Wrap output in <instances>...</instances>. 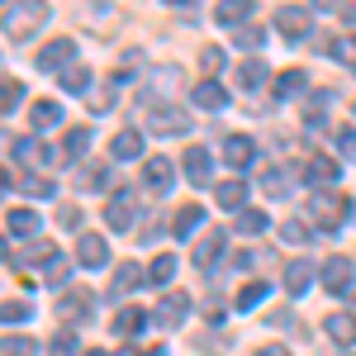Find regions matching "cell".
<instances>
[{
	"instance_id": "obj_41",
	"label": "cell",
	"mask_w": 356,
	"mask_h": 356,
	"mask_svg": "<svg viewBox=\"0 0 356 356\" xmlns=\"http://www.w3.org/2000/svg\"><path fill=\"white\" fill-rule=\"evenodd\" d=\"M261 186H266L271 195H285V191H290V176H285V171L275 166V171H266V176H261Z\"/></svg>"
},
{
	"instance_id": "obj_40",
	"label": "cell",
	"mask_w": 356,
	"mask_h": 356,
	"mask_svg": "<svg viewBox=\"0 0 356 356\" xmlns=\"http://www.w3.org/2000/svg\"><path fill=\"white\" fill-rule=\"evenodd\" d=\"M266 214H261V209H243V214H238V228H243V233H261V228H266Z\"/></svg>"
},
{
	"instance_id": "obj_43",
	"label": "cell",
	"mask_w": 356,
	"mask_h": 356,
	"mask_svg": "<svg viewBox=\"0 0 356 356\" xmlns=\"http://www.w3.org/2000/svg\"><path fill=\"white\" fill-rule=\"evenodd\" d=\"M200 67H204V72H219V67H223V48H214V43H209V48L200 53Z\"/></svg>"
},
{
	"instance_id": "obj_35",
	"label": "cell",
	"mask_w": 356,
	"mask_h": 356,
	"mask_svg": "<svg viewBox=\"0 0 356 356\" xmlns=\"http://www.w3.org/2000/svg\"><path fill=\"white\" fill-rule=\"evenodd\" d=\"M29 314H33V304H29V300H5V304H0V323H24Z\"/></svg>"
},
{
	"instance_id": "obj_16",
	"label": "cell",
	"mask_w": 356,
	"mask_h": 356,
	"mask_svg": "<svg viewBox=\"0 0 356 356\" xmlns=\"http://www.w3.org/2000/svg\"><path fill=\"white\" fill-rule=\"evenodd\" d=\"M195 228H204V209L200 204H181L176 219H171V233L176 238H195Z\"/></svg>"
},
{
	"instance_id": "obj_18",
	"label": "cell",
	"mask_w": 356,
	"mask_h": 356,
	"mask_svg": "<svg viewBox=\"0 0 356 356\" xmlns=\"http://www.w3.org/2000/svg\"><path fill=\"white\" fill-rule=\"evenodd\" d=\"M105 186H110V166L105 162H86L81 171H76V191H105Z\"/></svg>"
},
{
	"instance_id": "obj_32",
	"label": "cell",
	"mask_w": 356,
	"mask_h": 356,
	"mask_svg": "<svg viewBox=\"0 0 356 356\" xmlns=\"http://www.w3.org/2000/svg\"><path fill=\"white\" fill-rule=\"evenodd\" d=\"M233 81L243 86V90H261V81H266V67H261V62H243Z\"/></svg>"
},
{
	"instance_id": "obj_29",
	"label": "cell",
	"mask_w": 356,
	"mask_h": 356,
	"mask_svg": "<svg viewBox=\"0 0 356 356\" xmlns=\"http://www.w3.org/2000/svg\"><path fill=\"white\" fill-rule=\"evenodd\" d=\"M214 195H219V204H223V209H243V200H247V186L238 181V176H233V181H223V186H219Z\"/></svg>"
},
{
	"instance_id": "obj_13",
	"label": "cell",
	"mask_w": 356,
	"mask_h": 356,
	"mask_svg": "<svg viewBox=\"0 0 356 356\" xmlns=\"http://www.w3.org/2000/svg\"><path fill=\"white\" fill-rule=\"evenodd\" d=\"M186 176H191V186H209V176H214V157H209L204 147H191V152H186Z\"/></svg>"
},
{
	"instance_id": "obj_2",
	"label": "cell",
	"mask_w": 356,
	"mask_h": 356,
	"mask_svg": "<svg viewBox=\"0 0 356 356\" xmlns=\"http://www.w3.org/2000/svg\"><path fill=\"white\" fill-rule=\"evenodd\" d=\"M347 214H352V200H347V195H337V191L309 195V219H314L318 233H337V228L347 223Z\"/></svg>"
},
{
	"instance_id": "obj_55",
	"label": "cell",
	"mask_w": 356,
	"mask_h": 356,
	"mask_svg": "<svg viewBox=\"0 0 356 356\" xmlns=\"http://www.w3.org/2000/svg\"><path fill=\"white\" fill-rule=\"evenodd\" d=\"M352 114H356V105H352Z\"/></svg>"
},
{
	"instance_id": "obj_15",
	"label": "cell",
	"mask_w": 356,
	"mask_h": 356,
	"mask_svg": "<svg viewBox=\"0 0 356 356\" xmlns=\"http://www.w3.org/2000/svg\"><path fill=\"white\" fill-rule=\"evenodd\" d=\"M5 228H10L15 238H33V233H43V219H38L33 209H10V214H5Z\"/></svg>"
},
{
	"instance_id": "obj_22",
	"label": "cell",
	"mask_w": 356,
	"mask_h": 356,
	"mask_svg": "<svg viewBox=\"0 0 356 356\" xmlns=\"http://www.w3.org/2000/svg\"><path fill=\"white\" fill-rule=\"evenodd\" d=\"M195 105L200 110H223L228 105V90L219 81H195Z\"/></svg>"
},
{
	"instance_id": "obj_30",
	"label": "cell",
	"mask_w": 356,
	"mask_h": 356,
	"mask_svg": "<svg viewBox=\"0 0 356 356\" xmlns=\"http://www.w3.org/2000/svg\"><path fill=\"white\" fill-rule=\"evenodd\" d=\"M19 100H24V81H15V76H5V81H0V119H5V114L15 110Z\"/></svg>"
},
{
	"instance_id": "obj_52",
	"label": "cell",
	"mask_w": 356,
	"mask_h": 356,
	"mask_svg": "<svg viewBox=\"0 0 356 356\" xmlns=\"http://www.w3.org/2000/svg\"><path fill=\"white\" fill-rule=\"evenodd\" d=\"M0 261H5V238H0Z\"/></svg>"
},
{
	"instance_id": "obj_20",
	"label": "cell",
	"mask_w": 356,
	"mask_h": 356,
	"mask_svg": "<svg viewBox=\"0 0 356 356\" xmlns=\"http://www.w3.org/2000/svg\"><path fill=\"white\" fill-rule=\"evenodd\" d=\"M309 285H314V266H309L304 257H295V261L285 266V290H290V295H304Z\"/></svg>"
},
{
	"instance_id": "obj_23",
	"label": "cell",
	"mask_w": 356,
	"mask_h": 356,
	"mask_svg": "<svg viewBox=\"0 0 356 356\" xmlns=\"http://www.w3.org/2000/svg\"><path fill=\"white\" fill-rule=\"evenodd\" d=\"M29 124H33L38 134H43V129H53V124H62V105H57V100H33Z\"/></svg>"
},
{
	"instance_id": "obj_21",
	"label": "cell",
	"mask_w": 356,
	"mask_h": 356,
	"mask_svg": "<svg viewBox=\"0 0 356 356\" xmlns=\"http://www.w3.org/2000/svg\"><path fill=\"white\" fill-rule=\"evenodd\" d=\"M323 328H328V337L337 342V347H352V342H356V318H352V314H328Z\"/></svg>"
},
{
	"instance_id": "obj_28",
	"label": "cell",
	"mask_w": 356,
	"mask_h": 356,
	"mask_svg": "<svg viewBox=\"0 0 356 356\" xmlns=\"http://www.w3.org/2000/svg\"><path fill=\"white\" fill-rule=\"evenodd\" d=\"M304 86H309V76L290 67V72H280V76H275V95H280V100H290V95H300Z\"/></svg>"
},
{
	"instance_id": "obj_24",
	"label": "cell",
	"mask_w": 356,
	"mask_h": 356,
	"mask_svg": "<svg viewBox=\"0 0 356 356\" xmlns=\"http://www.w3.org/2000/svg\"><path fill=\"white\" fill-rule=\"evenodd\" d=\"M186 309H191L186 295H166V300L157 304V323H162V328H176V323L186 318Z\"/></svg>"
},
{
	"instance_id": "obj_6",
	"label": "cell",
	"mask_w": 356,
	"mask_h": 356,
	"mask_svg": "<svg viewBox=\"0 0 356 356\" xmlns=\"http://www.w3.org/2000/svg\"><path fill=\"white\" fill-rule=\"evenodd\" d=\"M76 261H81L86 271H100L105 261H110V247L100 233H76Z\"/></svg>"
},
{
	"instance_id": "obj_47",
	"label": "cell",
	"mask_w": 356,
	"mask_h": 356,
	"mask_svg": "<svg viewBox=\"0 0 356 356\" xmlns=\"http://www.w3.org/2000/svg\"><path fill=\"white\" fill-rule=\"evenodd\" d=\"M24 191H29V195H53V181H48V176H29Z\"/></svg>"
},
{
	"instance_id": "obj_37",
	"label": "cell",
	"mask_w": 356,
	"mask_h": 356,
	"mask_svg": "<svg viewBox=\"0 0 356 356\" xmlns=\"http://www.w3.org/2000/svg\"><path fill=\"white\" fill-rule=\"evenodd\" d=\"M67 275H72V261H67V257H53V261L43 266V280H48V285H67Z\"/></svg>"
},
{
	"instance_id": "obj_3",
	"label": "cell",
	"mask_w": 356,
	"mask_h": 356,
	"mask_svg": "<svg viewBox=\"0 0 356 356\" xmlns=\"http://www.w3.org/2000/svg\"><path fill=\"white\" fill-rule=\"evenodd\" d=\"M271 24H275V33H285L290 43H304V38L314 33V10H309V5H280L271 15Z\"/></svg>"
},
{
	"instance_id": "obj_10",
	"label": "cell",
	"mask_w": 356,
	"mask_h": 356,
	"mask_svg": "<svg viewBox=\"0 0 356 356\" xmlns=\"http://www.w3.org/2000/svg\"><path fill=\"white\" fill-rule=\"evenodd\" d=\"M223 247H228V238H223V233H204V238L195 243V271H209V266L223 257Z\"/></svg>"
},
{
	"instance_id": "obj_19",
	"label": "cell",
	"mask_w": 356,
	"mask_h": 356,
	"mask_svg": "<svg viewBox=\"0 0 356 356\" xmlns=\"http://www.w3.org/2000/svg\"><path fill=\"white\" fill-rule=\"evenodd\" d=\"M105 223H110V228H119V233L134 223V200H129V191H119V200H110V204H105Z\"/></svg>"
},
{
	"instance_id": "obj_17",
	"label": "cell",
	"mask_w": 356,
	"mask_h": 356,
	"mask_svg": "<svg viewBox=\"0 0 356 356\" xmlns=\"http://www.w3.org/2000/svg\"><path fill=\"white\" fill-rule=\"evenodd\" d=\"M143 280H147V271H143V266H134V261H124V266L114 271V280H110V295L119 300V295H129V290H138Z\"/></svg>"
},
{
	"instance_id": "obj_39",
	"label": "cell",
	"mask_w": 356,
	"mask_h": 356,
	"mask_svg": "<svg viewBox=\"0 0 356 356\" xmlns=\"http://www.w3.org/2000/svg\"><path fill=\"white\" fill-rule=\"evenodd\" d=\"M266 290H271L266 280H252V285H243V295H238V309H252V304H261V300H266Z\"/></svg>"
},
{
	"instance_id": "obj_14",
	"label": "cell",
	"mask_w": 356,
	"mask_h": 356,
	"mask_svg": "<svg viewBox=\"0 0 356 356\" xmlns=\"http://www.w3.org/2000/svg\"><path fill=\"white\" fill-rule=\"evenodd\" d=\"M110 152L119 157V162H134V157H143V134H138V129H119V134L110 138Z\"/></svg>"
},
{
	"instance_id": "obj_49",
	"label": "cell",
	"mask_w": 356,
	"mask_h": 356,
	"mask_svg": "<svg viewBox=\"0 0 356 356\" xmlns=\"http://www.w3.org/2000/svg\"><path fill=\"white\" fill-rule=\"evenodd\" d=\"M337 15H342V19H347V24H356V5H342V10H337Z\"/></svg>"
},
{
	"instance_id": "obj_45",
	"label": "cell",
	"mask_w": 356,
	"mask_h": 356,
	"mask_svg": "<svg viewBox=\"0 0 356 356\" xmlns=\"http://www.w3.org/2000/svg\"><path fill=\"white\" fill-rule=\"evenodd\" d=\"M114 90H105V86H90V110H110Z\"/></svg>"
},
{
	"instance_id": "obj_46",
	"label": "cell",
	"mask_w": 356,
	"mask_h": 356,
	"mask_svg": "<svg viewBox=\"0 0 356 356\" xmlns=\"http://www.w3.org/2000/svg\"><path fill=\"white\" fill-rule=\"evenodd\" d=\"M53 352L57 356H72V352H76V337H72V332H57V337H53Z\"/></svg>"
},
{
	"instance_id": "obj_25",
	"label": "cell",
	"mask_w": 356,
	"mask_h": 356,
	"mask_svg": "<svg viewBox=\"0 0 356 356\" xmlns=\"http://www.w3.org/2000/svg\"><path fill=\"white\" fill-rule=\"evenodd\" d=\"M90 290H67V295H62V300H57V309H62V314H67V318H90Z\"/></svg>"
},
{
	"instance_id": "obj_1",
	"label": "cell",
	"mask_w": 356,
	"mask_h": 356,
	"mask_svg": "<svg viewBox=\"0 0 356 356\" xmlns=\"http://www.w3.org/2000/svg\"><path fill=\"white\" fill-rule=\"evenodd\" d=\"M48 15H53V10L38 5V0H29V5H5V10H0V29H5L10 43H29L38 29L48 24Z\"/></svg>"
},
{
	"instance_id": "obj_38",
	"label": "cell",
	"mask_w": 356,
	"mask_h": 356,
	"mask_svg": "<svg viewBox=\"0 0 356 356\" xmlns=\"http://www.w3.org/2000/svg\"><path fill=\"white\" fill-rule=\"evenodd\" d=\"M86 147H90V129H72L67 143H62V152H67V157H81Z\"/></svg>"
},
{
	"instance_id": "obj_44",
	"label": "cell",
	"mask_w": 356,
	"mask_h": 356,
	"mask_svg": "<svg viewBox=\"0 0 356 356\" xmlns=\"http://www.w3.org/2000/svg\"><path fill=\"white\" fill-rule=\"evenodd\" d=\"M233 38H238V48H257V43H261V29H257V24H247V29H238Z\"/></svg>"
},
{
	"instance_id": "obj_9",
	"label": "cell",
	"mask_w": 356,
	"mask_h": 356,
	"mask_svg": "<svg viewBox=\"0 0 356 356\" xmlns=\"http://www.w3.org/2000/svg\"><path fill=\"white\" fill-rule=\"evenodd\" d=\"M171 181H176L171 162H166V157H147V166H143V186L157 191V195H166V191H171Z\"/></svg>"
},
{
	"instance_id": "obj_51",
	"label": "cell",
	"mask_w": 356,
	"mask_h": 356,
	"mask_svg": "<svg viewBox=\"0 0 356 356\" xmlns=\"http://www.w3.org/2000/svg\"><path fill=\"white\" fill-rule=\"evenodd\" d=\"M10 191V171H5V166H0V195Z\"/></svg>"
},
{
	"instance_id": "obj_26",
	"label": "cell",
	"mask_w": 356,
	"mask_h": 356,
	"mask_svg": "<svg viewBox=\"0 0 356 356\" xmlns=\"http://www.w3.org/2000/svg\"><path fill=\"white\" fill-rule=\"evenodd\" d=\"M143 323H147V314H143V309H119V314H114V332H119V337L143 332Z\"/></svg>"
},
{
	"instance_id": "obj_27",
	"label": "cell",
	"mask_w": 356,
	"mask_h": 356,
	"mask_svg": "<svg viewBox=\"0 0 356 356\" xmlns=\"http://www.w3.org/2000/svg\"><path fill=\"white\" fill-rule=\"evenodd\" d=\"M247 15H252V0H223L219 10H214V19H219V24H243Z\"/></svg>"
},
{
	"instance_id": "obj_50",
	"label": "cell",
	"mask_w": 356,
	"mask_h": 356,
	"mask_svg": "<svg viewBox=\"0 0 356 356\" xmlns=\"http://www.w3.org/2000/svg\"><path fill=\"white\" fill-rule=\"evenodd\" d=\"M257 356H290V352H285V347H261Z\"/></svg>"
},
{
	"instance_id": "obj_12",
	"label": "cell",
	"mask_w": 356,
	"mask_h": 356,
	"mask_svg": "<svg viewBox=\"0 0 356 356\" xmlns=\"http://www.w3.org/2000/svg\"><path fill=\"white\" fill-rule=\"evenodd\" d=\"M15 152H19V162H29V166H53V162H62L53 147H43L38 138H19V143H15Z\"/></svg>"
},
{
	"instance_id": "obj_33",
	"label": "cell",
	"mask_w": 356,
	"mask_h": 356,
	"mask_svg": "<svg viewBox=\"0 0 356 356\" xmlns=\"http://www.w3.org/2000/svg\"><path fill=\"white\" fill-rule=\"evenodd\" d=\"M62 86H67L72 95H90V67H67V72H62Z\"/></svg>"
},
{
	"instance_id": "obj_42",
	"label": "cell",
	"mask_w": 356,
	"mask_h": 356,
	"mask_svg": "<svg viewBox=\"0 0 356 356\" xmlns=\"http://www.w3.org/2000/svg\"><path fill=\"white\" fill-rule=\"evenodd\" d=\"M280 238H285V243H309L314 233H304V223H300V219H290V223H280Z\"/></svg>"
},
{
	"instance_id": "obj_48",
	"label": "cell",
	"mask_w": 356,
	"mask_h": 356,
	"mask_svg": "<svg viewBox=\"0 0 356 356\" xmlns=\"http://www.w3.org/2000/svg\"><path fill=\"white\" fill-rule=\"evenodd\" d=\"M337 143H342V152H356V134H352V129H342V134H337Z\"/></svg>"
},
{
	"instance_id": "obj_36",
	"label": "cell",
	"mask_w": 356,
	"mask_h": 356,
	"mask_svg": "<svg viewBox=\"0 0 356 356\" xmlns=\"http://www.w3.org/2000/svg\"><path fill=\"white\" fill-rule=\"evenodd\" d=\"M0 356H38V342L33 337H5L0 342Z\"/></svg>"
},
{
	"instance_id": "obj_53",
	"label": "cell",
	"mask_w": 356,
	"mask_h": 356,
	"mask_svg": "<svg viewBox=\"0 0 356 356\" xmlns=\"http://www.w3.org/2000/svg\"><path fill=\"white\" fill-rule=\"evenodd\" d=\"M86 356H110V352H86Z\"/></svg>"
},
{
	"instance_id": "obj_5",
	"label": "cell",
	"mask_w": 356,
	"mask_h": 356,
	"mask_svg": "<svg viewBox=\"0 0 356 356\" xmlns=\"http://www.w3.org/2000/svg\"><path fill=\"white\" fill-rule=\"evenodd\" d=\"M147 129H152V134H186V129H191V114L181 110V105H157V110L147 114Z\"/></svg>"
},
{
	"instance_id": "obj_8",
	"label": "cell",
	"mask_w": 356,
	"mask_h": 356,
	"mask_svg": "<svg viewBox=\"0 0 356 356\" xmlns=\"http://www.w3.org/2000/svg\"><path fill=\"white\" fill-rule=\"evenodd\" d=\"M323 285H328L332 295H347L352 290V261L347 257H328L323 261Z\"/></svg>"
},
{
	"instance_id": "obj_7",
	"label": "cell",
	"mask_w": 356,
	"mask_h": 356,
	"mask_svg": "<svg viewBox=\"0 0 356 356\" xmlns=\"http://www.w3.org/2000/svg\"><path fill=\"white\" fill-rule=\"evenodd\" d=\"M252 157H257V143H252L247 134H228L223 138V162L233 166V171H247Z\"/></svg>"
},
{
	"instance_id": "obj_31",
	"label": "cell",
	"mask_w": 356,
	"mask_h": 356,
	"mask_svg": "<svg viewBox=\"0 0 356 356\" xmlns=\"http://www.w3.org/2000/svg\"><path fill=\"white\" fill-rule=\"evenodd\" d=\"M328 57H337V62L356 67V33H337V38L328 43Z\"/></svg>"
},
{
	"instance_id": "obj_11",
	"label": "cell",
	"mask_w": 356,
	"mask_h": 356,
	"mask_svg": "<svg viewBox=\"0 0 356 356\" xmlns=\"http://www.w3.org/2000/svg\"><path fill=\"white\" fill-rule=\"evenodd\" d=\"M304 176L318 181V186H332V181L342 176V162H337V157H323V152H314V157L304 162Z\"/></svg>"
},
{
	"instance_id": "obj_4",
	"label": "cell",
	"mask_w": 356,
	"mask_h": 356,
	"mask_svg": "<svg viewBox=\"0 0 356 356\" xmlns=\"http://www.w3.org/2000/svg\"><path fill=\"white\" fill-rule=\"evenodd\" d=\"M72 57H76V43H72V38H53V43H43V48L33 53V67H38V72H67Z\"/></svg>"
},
{
	"instance_id": "obj_34",
	"label": "cell",
	"mask_w": 356,
	"mask_h": 356,
	"mask_svg": "<svg viewBox=\"0 0 356 356\" xmlns=\"http://www.w3.org/2000/svg\"><path fill=\"white\" fill-rule=\"evenodd\" d=\"M171 275H176V257H171V252H157V261L147 266V280H152V285H166Z\"/></svg>"
},
{
	"instance_id": "obj_54",
	"label": "cell",
	"mask_w": 356,
	"mask_h": 356,
	"mask_svg": "<svg viewBox=\"0 0 356 356\" xmlns=\"http://www.w3.org/2000/svg\"><path fill=\"white\" fill-rule=\"evenodd\" d=\"M119 356H138V352H119Z\"/></svg>"
}]
</instances>
